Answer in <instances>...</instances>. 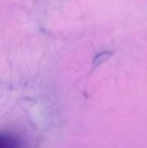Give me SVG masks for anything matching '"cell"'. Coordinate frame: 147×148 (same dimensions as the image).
<instances>
[{
  "instance_id": "obj_1",
  "label": "cell",
  "mask_w": 147,
  "mask_h": 148,
  "mask_svg": "<svg viewBox=\"0 0 147 148\" xmlns=\"http://www.w3.org/2000/svg\"><path fill=\"white\" fill-rule=\"evenodd\" d=\"M0 148H20L18 141L11 135L0 134Z\"/></svg>"
}]
</instances>
